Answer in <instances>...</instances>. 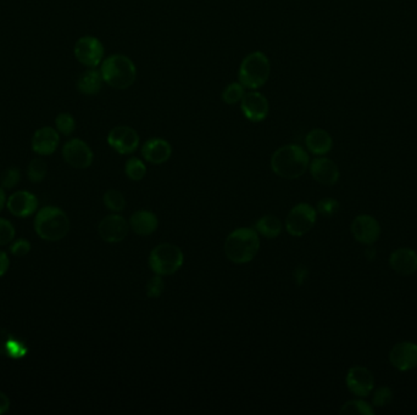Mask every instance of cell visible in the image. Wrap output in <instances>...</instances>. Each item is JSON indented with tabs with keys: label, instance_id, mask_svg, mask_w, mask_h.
<instances>
[{
	"label": "cell",
	"instance_id": "5b68a950",
	"mask_svg": "<svg viewBox=\"0 0 417 415\" xmlns=\"http://www.w3.org/2000/svg\"><path fill=\"white\" fill-rule=\"evenodd\" d=\"M270 72L269 57L262 52H254L243 59L238 78L246 89L255 90L265 85L270 78Z\"/></svg>",
	"mask_w": 417,
	"mask_h": 415
},
{
	"label": "cell",
	"instance_id": "30bf717a",
	"mask_svg": "<svg viewBox=\"0 0 417 415\" xmlns=\"http://www.w3.org/2000/svg\"><path fill=\"white\" fill-rule=\"evenodd\" d=\"M64 160L67 165L77 170H85L93 163V151L87 143L81 139H71L64 145L62 149Z\"/></svg>",
	"mask_w": 417,
	"mask_h": 415
},
{
	"label": "cell",
	"instance_id": "cb8c5ba5",
	"mask_svg": "<svg viewBox=\"0 0 417 415\" xmlns=\"http://www.w3.org/2000/svg\"><path fill=\"white\" fill-rule=\"evenodd\" d=\"M254 229L257 231V234H261L267 239H275L282 233V223H281L280 218L272 216V214H267V216L261 217L255 223Z\"/></svg>",
	"mask_w": 417,
	"mask_h": 415
},
{
	"label": "cell",
	"instance_id": "f35d334b",
	"mask_svg": "<svg viewBox=\"0 0 417 415\" xmlns=\"http://www.w3.org/2000/svg\"><path fill=\"white\" fill-rule=\"evenodd\" d=\"M10 408L9 397L5 395L4 392L0 391V414H4Z\"/></svg>",
	"mask_w": 417,
	"mask_h": 415
},
{
	"label": "cell",
	"instance_id": "7a4b0ae2",
	"mask_svg": "<svg viewBox=\"0 0 417 415\" xmlns=\"http://www.w3.org/2000/svg\"><path fill=\"white\" fill-rule=\"evenodd\" d=\"M260 249V238L253 228H238L225 241V254L236 264L249 263L255 259Z\"/></svg>",
	"mask_w": 417,
	"mask_h": 415
},
{
	"label": "cell",
	"instance_id": "44dd1931",
	"mask_svg": "<svg viewBox=\"0 0 417 415\" xmlns=\"http://www.w3.org/2000/svg\"><path fill=\"white\" fill-rule=\"evenodd\" d=\"M129 228L137 235L148 236L155 233L159 226L157 214L148 210H139L129 218Z\"/></svg>",
	"mask_w": 417,
	"mask_h": 415
},
{
	"label": "cell",
	"instance_id": "4dcf8cb0",
	"mask_svg": "<svg viewBox=\"0 0 417 415\" xmlns=\"http://www.w3.org/2000/svg\"><path fill=\"white\" fill-rule=\"evenodd\" d=\"M165 290V283L162 280V275H155L152 279H149L146 285V293L149 298H157L162 296Z\"/></svg>",
	"mask_w": 417,
	"mask_h": 415
},
{
	"label": "cell",
	"instance_id": "ac0fdd59",
	"mask_svg": "<svg viewBox=\"0 0 417 415\" xmlns=\"http://www.w3.org/2000/svg\"><path fill=\"white\" fill-rule=\"evenodd\" d=\"M389 264L399 275H411L417 272V252L408 247L397 249L389 257Z\"/></svg>",
	"mask_w": 417,
	"mask_h": 415
},
{
	"label": "cell",
	"instance_id": "60d3db41",
	"mask_svg": "<svg viewBox=\"0 0 417 415\" xmlns=\"http://www.w3.org/2000/svg\"><path fill=\"white\" fill-rule=\"evenodd\" d=\"M365 255H366V259H367V260H371V261L374 260V259H375V256H376L375 249H369V250H366Z\"/></svg>",
	"mask_w": 417,
	"mask_h": 415
},
{
	"label": "cell",
	"instance_id": "e0dca14e",
	"mask_svg": "<svg viewBox=\"0 0 417 415\" xmlns=\"http://www.w3.org/2000/svg\"><path fill=\"white\" fill-rule=\"evenodd\" d=\"M143 159L153 165H162L170 160L172 155V147L170 143L162 138H153L143 144Z\"/></svg>",
	"mask_w": 417,
	"mask_h": 415
},
{
	"label": "cell",
	"instance_id": "7c38bea8",
	"mask_svg": "<svg viewBox=\"0 0 417 415\" xmlns=\"http://www.w3.org/2000/svg\"><path fill=\"white\" fill-rule=\"evenodd\" d=\"M241 109L248 121L257 123L262 122L267 117L270 105L265 95L253 90L246 93L243 96V99L241 100Z\"/></svg>",
	"mask_w": 417,
	"mask_h": 415
},
{
	"label": "cell",
	"instance_id": "4fadbf2b",
	"mask_svg": "<svg viewBox=\"0 0 417 415\" xmlns=\"http://www.w3.org/2000/svg\"><path fill=\"white\" fill-rule=\"evenodd\" d=\"M351 234L356 241L364 245H372L381 235L379 221L370 214H361L351 223Z\"/></svg>",
	"mask_w": 417,
	"mask_h": 415
},
{
	"label": "cell",
	"instance_id": "d6986e66",
	"mask_svg": "<svg viewBox=\"0 0 417 415\" xmlns=\"http://www.w3.org/2000/svg\"><path fill=\"white\" fill-rule=\"evenodd\" d=\"M38 208V200L34 194L29 191H17L10 196L8 200V208L15 217H29L36 212Z\"/></svg>",
	"mask_w": 417,
	"mask_h": 415
},
{
	"label": "cell",
	"instance_id": "603a6c76",
	"mask_svg": "<svg viewBox=\"0 0 417 415\" xmlns=\"http://www.w3.org/2000/svg\"><path fill=\"white\" fill-rule=\"evenodd\" d=\"M103 75L101 72L90 68L85 70L77 80V89L80 93L85 95H95L99 93L103 87Z\"/></svg>",
	"mask_w": 417,
	"mask_h": 415
},
{
	"label": "cell",
	"instance_id": "277c9868",
	"mask_svg": "<svg viewBox=\"0 0 417 415\" xmlns=\"http://www.w3.org/2000/svg\"><path fill=\"white\" fill-rule=\"evenodd\" d=\"M34 229L43 240L59 241L70 231V221L66 213L57 208H44L34 221Z\"/></svg>",
	"mask_w": 417,
	"mask_h": 415
},
{
	"label": "cell",
	"instance_id": "836d02e7",
	"mask_svg": "<svg viewBox=\"0 0 417 415\" xmlns=\"http://www.w3.org/2000/svg\"><path fill=\"white\" fill-rule=\"evenodd\" d=\"M14 238V226L4 218H0V246L8 245Z\"/></svg>",
	"mask_w": 417,
	"mask_h": 415
},
{
	"label": "cell",
	"instance_id": "83f0119b",
	"mask_svg": "<svg viewBox=\"0 0 417 415\" xmlns=\"http://www.w3.org/2000/svg\"><path fill=\"white\" fill-rule=\"evenodd\" d=\"M246 95V88L241 82H234L227 85L222 92L223 103L227 105H234L241 103L243 96Z\"/></svg>",
	"mask_w": 417,
	"mask_h": 415
},
{
	"label": "cell",
	"instance_id": "9a60e30c",
	"mask_svg": "<svg viewBox=\"0 0 417 415\" xmlns=\"http://www.w3.org/2000/svg\"><path fill=\"white\" fill-rule=\"evenodd\" d=\"M389 362L400 372H409L417 368V344L403 341L394 344L389 352Z\"/></svg>",
	"mask_w": 417,
	"mask_h": 415
},
{
	"label": "cell",
	"instance_id": "ffe728a7",
	"mask_svg": "<svg viewBox=\"0 0 417 415\" xmlns=\"http://www.w3.org/2000/svg\"><path fill=\"white\" fill-rule=\"evenodd\" d=\"M60 142L59 133L52 127H43L32 137V150L38 155H52L55 152Z\"/></svg>",
	"mask_w": 417,
	"mask_h": 415
},
{
	"label": "cell",
	"instance_id": "52a82bcc",
	"mask_svg": "<svg viewBox=\"0 0 417 415\" xmlns=\"http://www.w3.org/2000/svg\"><path fill=\"white\" fill-rule=\"evenodd\" d=\"M318 211L309 203H298L290 210L285 219V229L292 236L308 234L316 224Z\"/></svg>",
	"mask_w": 417,
	"mask_h": 415
},
{
	"label": "cell",
	"instance_id": "ab89813d",
	"mask_svg": "<svg viewBox=\"0 0 417 415\" xmlns=\"http://www.w3.org/2000/svg\"><path fill=\"white\" fill-rule=\"evenodd\" d=\"M5 201H6V196H5L4 190L0 188V211L4 208Z\"/></svg>",
	"mask_w": 417,
	"mask_h": 415
},
{
	"label": "cell",
	"instance_id": "4316f807",
	"mask_svg": "<svg viewBox=\"0 0 417 415\" xmlns=\"http://www.w3.org/2000/svg\"><path fill=\"white\" fill-rule=\"evenodd\" d=\"M125 172H126V175L129 180H133V182H139L147 175V166L141 159L131 157L126 162Z\"/></svg>",
	"mask_w": 417,
	"mask_h": 415
},
{
	"label": "cell",
	"instance_id": "1f68e13d",
	"mask_svg": "<svg viewBox=\"0 0 417 415\" xmlns=\"http://www.w3.org/2000/svg\"><path fill=\"white\" fill-rule=\"evenodd\" d=\"M393 400V391L387 386L379 387L372 396V406L383 408Z\"/></svg>",
	"mask_w": 417,
	"mask_h": 415
},
{
	"label": "cell",
	"instance_id": "e575fe53",
	"mask_svg": "<svg viewBox=\"0 0 417 415\" xmlns=\"http://www.w3.org/2000/svg\"><path fill=\"white\" fill-rule=\"evenodd\" d=\"M20 178H21V175H20V170L17 168H8L4 170V173L0 178L1 187L6 189L14 188L15 185H17L19 183Z\"/></svg>",
	"mask_w": 417,
	"mask_h": 415
},
{
	"label": "cell",
	"instance_id": "8992f818",
	"mask_svg": "<svg viewBox=\"0 0 417 415\" xmlns=\"http://www.w3.org/2000/svg\"><path fill=\"white\" fill-rule=\"evenodd\" d=\"M185 262V255L178 246L160 244L153 249L149 255V267L157 275H172L180 270Z\"/></svg>",
	"mask_w": 417,
	"mask_h": 415
},
{
	"label": "cell",
	"instance_id": "d590c367",
	"mask_svg": "<svg viewBox=\"0 0 417 415\" xmlns=\"http://www.w3.org/2000/svg\"><path fill=\"white\" fill-rule=\"evenodd\" d=\"M31 250V244L29 241L24 240V239H20V240L15 241L13 245L10 246V251L13 255L16 257H22L29 254Z\"/></svg>",
	"mask_w": 417,
	"mask_h": 415
},
{
	"label": "cell",
	"instance_id": "5bb4252c",
	"mask_svg": "<svg viewBox=\"0 0 417 415\" xmlns=\"http://www.w3.org/2000/svg\"><path fill=\"white\" fill-rule=\"evenodd\" d=\"M129 231V223L120 214H110L103 218L98 226L100 238L106 242L116 244L126 239Z\"/></svg>",
	"mask_w": 417,
	"mask_h": 415
},
{
	"label": "cell",
	"instance_id": "8fae6325",
	"mask_svg": "<svg viewBox=\"0 0 417 415\" xmlns=\"http://www.w3.org/2000/svg\"><path fill=\"white\" fill-rule=\"evenodd\" d=\"M108 144L121 155H128L139 147V136L133 128L119 126L110 131Z\"/></svg>",
	"mask_w": 417,
	"mask_h": 415
},
{
	"label": "cell",
	"instance_id": "6da1fadb",
	"mask_svg": "<svg viewBox=\"0 0 417 415\" xmlns=\"http://www.w3.org/2000/svg\"><path fill=\"white\" fill-rule=\"evenodd\" d=\"M310 165L308 152L303 147L290 144L280 147L271 157V168L283 180H297L308 170Z\"/></svg>",
	"mask_w": 417,
	"mask_h": 415
},
{
	"label": "cell",
	"instance_id": "484cf974",
	"mask_svg": "<svg viewBox=\"0 0 417 415\" xmlns=\"http://www.w3.org/2000/svg\"><path fill=\"white\" fill-rule=\"evenodd\" d=\"M103 201L106 208L113 212H121L126 208V198L124 194L116 189L108 190L103 196Z\"/></svg>",
	"mask_w": 417,
	"mask_h": 415
},
{
	"label": "cell",
	"instance_id": "7402d4cb",
	"mask_svg": "<svg viewBox=\"0 0 417 415\" xmlns=\"http://www.w3.org/2000/svg\"><path fill=\"white\" fill-rule=\"evenodd\" d=\"M305 144L308 150L313 155L323 156L332 150L333 139L327 131L315 128L306 134Z\"/></svg>",
	"mask_w": 417,
	"mask_h": 415
},
{
	"label": "cell",
	"instance_id": "d6a6232c",
	"mask_svg": "<svg viewBox=\"0 0 417 415\" xmlns=\"http://www.w3.org/2000/svg\"><path fill=\"white\" fill-rule=\"evenodd\" d=\"M339 208H341V205L337 201L336 198H323V200L318 201V212L321 213L325 217H331V216L338 212Z\"/></svg>",
	"mask_w": 417,
	"mask_h": 415
},
{
	"label": "cell",
	"instance_id": "d4e9b609",
	"mask_svg": "<svg viewBox=\"0 0 417 415\" xmlns=\"http://www.w3.org/2000/svg\"><path fill=\"white\" fill-rule=\"evenodd\" d=\"M341 414H364V415H374L375 414V409L374 406H370V403L362 401V400H351L343 405V407L339 411Z\"/></svg>",
	"mask_w": 417,
	"mask_h": 415
},
{
	"label": "cell",
	"instance_id": "f1b7e54d",
	"mask_svg": "<svg viewBox=\"0 0 417 415\" xmlns=\"http://www.w3.org/2000/svg\"><path fill=\"white\" fill-rule=\"evenodd\" d=\"M47 172V163L41 159H34V160L31 161L29 167H27V175H29V180L34 182V183L42 182L45 178Z\"/></svg>",
	"mask_w": 417,
	"mask_h": 415
},
{
	"label": "cell",
	"instance_id": "ba28073f",
	"mask_svg": "<svg viewBox=\"0 0 417 415\" xmlns=\"http://www.w3.org/2000/svg\"><path fill=\"white\" fill-rule=\"evenodd\" d=\"M73 52L80 64L90 68H95L104 59V45L98 38L85 36L77 41Z\"/></svg>",
	"mask_w": 417,
	"mask_h": 415
},
{
	"label": "cell",
	"instance_id": "9c48e42d",
	"mask_svg": "<svg viewBox=\"0 0 417 415\" xmlns=\"http://www.w3.org/2000/svg\"><path fill=\"white\" fill-rule=\"evenodd\" d=\"M348 390L360 398L369 396L375 387V377L370 369L355 365L348 370L346 377Z\"/></svg>",
	"mask_w": 417,
	"mask_h": 415
},
{
	"label": "cell",
	"instance_id": "2e32d148",
	"mask_svg": "<svg viewBox=\"0 0 417 415\" xmlns=\"http://www.w3.org/2000/svg\"><path fill=\"white\" fill-rule=\"evenodd\" d=\"M310 173L318 183L326 185V187H332V185L337 184L339 177H341L338 166L327 157H318V159L311 161Z\"/></svg>",
	"mask_w": 417,
	"mask_h": 415
},
{
	"label": "cell",
	"instance_id": "8d00e7d4",
	"mask_svg": "<svg viewBox=\"0 0 417 415\" xmlns=\"http://www.w3.org/2000/svg\"><path fill=\"white\" fill-rule=\"evenodd\" d=\"M293 277L297 285L302 286L308 280L309 269L305 265H298L297 268L294 269Z\"/></svg>",
	"mask_w": 417,
	"mask_h": 415
},
{
	"label": "cell",
	"instance_id": "3957f363",
	"mask_svg": "<svg viewBox=\"0 0 417 415\" xmlns=\"http://www.w3.org/2000/svg\"><path fill=\"white\" fill-rule=\"evenodd\" d=\"M100 72L105 83L114 89H127L137 78L136 65L129 57L121 54L106 57L101 64Z\"/></svg>",
	"mask_w": 417,
	"mask_h": 415
},
{
	"label": "cell",
	"instance_id": "74e56055",
	"mask_svg": "<svg viewBox=\"0 0 417 415\" xmlns=\"http://www.w3.org/2000/svg\"><path fill=\"white\" fill-rule=\"evenodd\" d=\"M10 261L4 251H0V277H3L9 269Z\"/></svg>",
	"mask_w": 417,
	"mask_h": 415
},
{
	"label": "cell",
	"instance_id": "f546056e",
	"mask_svg": "<svg viewBox=\"0 0 417 415\" xmlns=\"http://www.w3.org/2000/svg\"><path fill=\"white\" fill-rule=\"evenodd\" d=\"M55 127L57 132L62 133L64 136H71L76 129V121L70 113L62 112L55 118Z\"/></svg>",
	"mask_w": 417,
	"mask_h": 415
}]
</instances>
